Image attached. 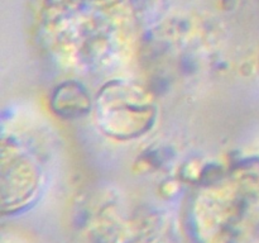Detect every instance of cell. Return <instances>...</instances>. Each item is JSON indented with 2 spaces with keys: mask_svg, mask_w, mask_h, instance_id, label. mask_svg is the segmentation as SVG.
I'll return each mask as SVG.
<instances>
[{
  "mask_svg": "<svg viewBox=\"0 0 259 243\" xmlns=\"http://www.w3.org/2000/svg\"><path fill=\"white\" fill-rule=\"evenodd\" d=\"M96 119L104 133L116 139H132L153 126L156 106L151 96L123 81L108 84L95 103Z\"/></svg>",
  "mask_w": 259,
  "mask_h": 243,
  "instance_id": "6da1fadb",
  "label": "cell"
},
{
  "mask_svg": "<svg viewBox=\"0 0 259 243\" xmlns=\"http://www.w3.org/2000/svg\"><path fill=\"white\" fill-rule=\"evenodd\" d=\"M91 106L90 94L76 81L60 84L51 96V108L61 118H81L91 110Z\"/></svg>",
  "mask_w": 259,
  "mask_h": 243,
  "instance_id": "7a4b0ae2",
  "label": "cell"
}]
</instances>
